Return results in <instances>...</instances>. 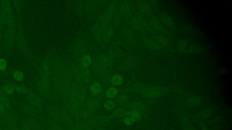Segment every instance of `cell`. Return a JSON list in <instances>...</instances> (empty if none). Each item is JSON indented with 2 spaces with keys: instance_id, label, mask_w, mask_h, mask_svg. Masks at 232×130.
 Returning <instances> with one entry per match:
<instances>
[{
  "instance_id": "obj_3",
  "label": "cell",
  "mask_w": 232,
  "mask_h": 130,
  "mask_svg": "<svg viewBox=\"0 0 232 130\" xmlns=\"http://www.w3.org/2000/svg\"><path fill=\"white\" fill-rule=\"evenodd\" d=\"M17 45L20 50L26 55H28V48L27 46L26 39L21 29H18L17 33Z\"/></svg>"
},
{
  "instance_id": "obj_18",
  "label": "cell",
  "mask_w": 232,
  "mask_h": 130,
  "mask_svg": "<svg viewBox=\"0 0 232 130\" xmlns=\"http://www.w3.org/2000/svg\"><path fill=\"white\" fill-rule=\"evenodd\" d=\"M118 90L116 88H110L108 89L106 92V95L108 98H113L117 96Z\"/></svg>"
},
{
  "instance_id": "obj_30",
  "label": "cell",
  "mask_w": 232,
  "mask_h": 130,
  "mask_svg": "<svg viewBox=\"0 0 232 130\" xmlns=\"http://www.w3.org/2000/svg\"><path fill=\"white\" fill-rule=\"evenodd\" d=\"M124 124L127 126L132 125L135 122L134 120L132 119L131 118L129 117H126L124 119Z\"/></svg>"
},
{
  "instance_id": "obj_4",
  "label": "cell",
  "mask_w": 232,
  "mask_h": 130,
  "mask_svg": "<svg viewBox=\"0 0 232 130\" xmlns=\"http://www.w3.org/2000/svg\"><path fill=\"white\" fill-rule=\"evenodd\" d=\"M132 27L137 30L143 31L147 29L149 25L146 22L144 19L140 16H137L133 18L131 21Z\"/></svg>"
},
{
  "instance_id": "obj_2",
  "label": "cell",
  "mask_w": 232,
  "mask_h": 130,
  "mask_svg": "<svg viewBox=\"0 0 232 130\" xmlns=\"http://www.w3.org/2000/svg\"><path fill=\"white\" fill-rule=\"evenodd\" d=\"M143 95L148 98H155L163 95V91L161 89L156 87H146L142 91Z\"/></svg>"
},
{
  "instance_id": "obj_21",
  "label": "cell",
  "mask_w": 232,
  "mask_h": 130,
  "mask_svg": "<svg viewBox=\"0 0 232 130\" xmlns=\"http://www.w3.org/2000/svg\"><path fill=\"white\" fill-rule=\"evenodd\" d=\"M10 85L12 87L14 90H15L21 93H27L29 92L28 89L26 87H25V86H24L18 85H14V84Z\"/></svg>"
},
{
  "instance_id": "obj_24",
  "label": "cell",
  "mask_w": 232,
  "mask_h": 130,
  "mask_svg": "<svg viewBox=\"0 0 232 130\" xmlns=\"http://www.w3.org/2000/svg\"><path fill=\"white\" fill-rule=\"evenodd\" d=\"M13 77L17 81H22L24 78V74L23 72L20 70H16L14 73Z\"/></svg>"
},
{
  "instance_id": "obj_5",
  "label": "cell",
  "mask_w": 232,
  "mask_h": 130,
  "mask_svg": "<svg viewBox=\"0 0 232 130\" xmlns=\"http://www.w3.org/2000/svg\"><path fill=\"white\" fill-rule=\"evenodd\" d=\"M160 20L163 24L169 29L176 28V24L173 18L170 14L165 11H162L160 14Z\"/></svg>"
},
{
  "instance_id": "obj_22",
  "label": "cell",
  "mask_w": 232,
  "mask_h": 130,
  "mask_svg": "<svg viewBox=\"0 0 232 130\" xmlns=\"http://www.w3.org/2000/svg\"><path fill=\"white\" fill-rule=\"evenodd\" d=\"M102 90L101 85L98 83H94L90 87V90L91 92L94 95H96L99 93Z\"/></svg>"
},
{
  "instance_id": "obj_6",
  "label": "cell",
  "mask_w": 232,
  "mask_h": 130,
  "mask_svg": "<svg viewBox=\"0 0 232 130\" xmlns=\"http://www.w3.org/2000/svg\"><path fill=\"white\" fill-rule=\"evenodd\" d=\"M148 25L149 27L157 32H161L164 29L163 25L160 20L155 17L150 18Z\"/></svg>"
},
{
  "instance_id": "obj_29",
  "label": "cell",
  "mask_w": 232,
  "mask_h": 130,
  "mask_svg": "<svg viewBox=\"0 0 232 130\" xmlns=\"http://www.w3.org/2000/svg\"><path fill=\"white\" fill-rule=\"evenodd\" d=\"M7 68V62L3 58H0V70H5Z\"/></svg>"
},
{
  "instance_id": "obj_20",
  "label": "cell",
  "mask_w": 232,
  "mask_h": 130,
  "mask_svg": "<svg viewBox=\"0 0 232 130\" xmlns=\"http://www.w3.org/2000/svg\"><path fill=\"white\" fill-rule=\"evenodd\" d=\"M124 38L128 41H132L134 39V34L131 30L126 29L122 32Z\"/></svg>"
},
{
  "instance_id": "obj_32",
  "label": "cell",
  "mask_w": 232,
  "mask_h": 130,
  "mask_svg": "<svg viewBox=\"0 0 232 130\" xmlns=\"http://www.w3.org/2000/svg\"><path fill=\"white\" fill-rule=\"evenodd\" d=\"M5 110H6V108L2 104H0V113H3L5 112Z\"/></svg>"
},
{
  "instance_id": "obj_28",
  "label": "cell",
  "mask_w": 232,
  "mask_h": 130,
  "mask_svg": "<svg viewBox=\"0 0 232 130\" xmlns=\"http://www.w3.org/2000/svg\"><path fill=\"white\" fill-rule=\"evenodd\" d=\"M117 102L119 103H125L127 102V101L129 100V98L128 97L126 96H120L117 98Z\"/></svg>"
},
{
  "instance_id": "obj_10",
  "label": "cell",
  "mask_w": 232,
  "mask_h": 130,
  "mask_svg": "<svg viewBox=\"0 0 232 130\" xmlns=\"http://www.w3.org/2000/svg\"><path fill=\"white\" fill-rule=\"evenodd\" d=\"M121 11L124 17H128L131 14L132 11V7L130 3L125 2L121 5Z\"/></svg>"
},
{
  "instance_id": "obj_16",
  "label": "cell",
  "mask_w": 232,
  "mask_h": 130,
  "mask_svg": "<svg viewBox=\"0 0 232 130\" xmlns=\"http://www.w3.org/2000/svg\"><path fill=\"white\" fill-rule=\"evenodd\" d=\"M188 46V41L186 39H182L177 43V48L182 52L186 51Z\"/></svg>"
},
{
  "instance_id": "obj_17",
  "label": "cell",
  "mask_w": 232,
  "mask_h": 130,
  "mask_svg": "<svg viewBox=\"0 0 232 130\" xmlns=\"http://www.w3.org/2000/svg\"><path fill=\"white\" fill-rule=\"evenodd\" d=\"M128 115H129V117H130L132 119L134 120L135 122L140 120L141 117H142V116H141L142 114H141V112L135 111V110L130 111V112H129Z\"/></svg>"
},
{
  "instance_id": "obj_23",
  "label": "cell",
  "mask_w": 232,
  "mask_h": 130,
  "mask_svg": "<svg viewBox=\"0 0 232 130\" xmlns=\"http://www.w3.org/2000/svg\"><path fill=\"white\" fill-rule=\"evenodd\" d=\"M1 89H2V91L4 93H6V94H8V95L12 94L14 92V90L12 88V87L10 85H5L1 87Z\"/></svg>"
},
{
  "instance_id": "obj_25",
  "label": "cell",
  "mask_w": 232,
  "mask_h": 130,
  "mask_svg": "<svg viewBox=\"0 0 232 130\" xmlns=\"http://www.w3.org/2000/svg\"><path fill=\"white\" fill-rule=\"evenodd\" d=\"M91 63V59L90 56L86 55L82 59V64L84 67H87L90 66Z\"/></svg>"
},
{
  "instance_id": "obj_7",
  "label": "cell",
  "mask_w": 232,
  "mask_h": 130,
  "mask_svg": "<svg viewBox=\"0 0 232 130\" xmlns=\"http://www.w3.org/2000/svg\"><path fill=\"white\" fill-rule=\"evenodd\" d=\"M144 45L147 48L154 50L159 51L161 48V46L156 41L150 38H145L143 39Z\"/></svg>"
},
{
  "instance_id": "obj_19",
  "label": "cell",
  "mask_w": 232,
  "mask_h": 130,
  "mask_svg": "<svg viewBox=\"0 0 232 130\" xmlns=\"http://www.w3.org/2000/svg\"><path fill=\"white\" fill-rule=\"evenodd\" d=\"M112 84L115 85H121L123 82V78L119 75H116L113 76L111 80Z\"/></svg>"
},
{
  "instance_id": "obj_1",
  "label": "cell",
  "mask_w": 232,
  "mask_h": 130,
  "mask_svg": "<svg viewBox=\"0 0 232 130\" xmlns=\"http://www.w3.org/2000/svg\"><path fill=\"white\" fill-rule=\"evenodd\" d=\"M15 25L8 26L4 37V45L7 49H10L13 45L15 36Z\"/></svg>"
},
{
  "instance_id": "obj_13",
  "label": "cell",
  "mask_w": 232,
  "mask_h": 130,
  "mask_svg": "<svg viewBox=\"0 0 232 130\" xmlns=\"http://www.w3.org/2000/svg\"><path fill=\"white\" fill-rule=\"evenodd\" d=\"M0 104H2L6 108H9L10 106L9 98L3 92H0Z\"/></svg>"
},
{
  "instance_id": "obj_26",
  "label": "cell",
  "mask_w": 232,
  "mask_h": 130,
  "mask_svg": "<svg viewBox=\"0 0 232 130\" xmlns=\"http://www.w3.org/2000/svg\"><path fill=\"white\" fill-rule=\"evenodd\" d=\"M125 111L124 109H121V108H118L113 111V115L115 117L121 118V117H123L125 114Z\"/></svg>"
},
{
  "instance_id": "obj_12",
  "label": "cell",
  "mask_w": 232,
  "mask_h": 130,
  "mask_svg": "<svg viewBox=\"0 0 232 130\" xmlns=\"http://www.w3.org/2000/svg\"><path fill=\"white\" fill-rule=\"evenodd\" d=\"M187 102L190 106L192 107H196L200 105L202 102V100L199 97L193 96L188 98Z\"/></svg>"
},
{
  "instance_id": "obj_27",
  "label": "cell",
  "mask_w": 232,
  "mask_h": 130,
  "mask_svg": "<svg viewBox=\"0 0 232 130\" xmlns=\"http://www.w3.org/2000/svg\"><path fill=\"white\" fill-rule=\"evenodd\" d=\"M104 106L106 109L110 110V109H113L115 105L113 101H111V100H108L105 102L104 104Z\"/></svg>"
},
{
  "instance_id": "obj_11",
  "label": "cell",
  "mask_w": 232,
  "mask_h": 130,
  "mask_svg": "<svg viewBox=\"0 0 232 130\" xmlns=\"http://www.w3.org/2000/svg\"><path fill=\"white\" fill-rule=\"evenodd\" d=\"M28 98L30 102L34 106H38L40 105V100L37 96L33 92H30L28 95Z\"/></svg>"
},
{
  "instance_id": "obj_14",
  "label": "cell",
  "mask_w": 232,
  "mask_h": 130,
  "mask_svg": "<svg viewBox=\"0 0 232 130\" xmlns=\"http://www.w3.org/2000/svg\"><path fill=\"white\" fill-rule=\"evenodd\" d=\"M201 49L202 48L199 45L197 44H192L189 45L186 51L190 54H195L200 52L201 51Z\"/></svg>"
},
{
  "instance_id": "obj_8",
  "label": "cell",
  "mask_w": 232,
  "mask_h": 130,
  "mask_svg": "<svg viewBox=\"0 0 232 130\" xmlns=\"http://www.w3.org/2000/svg\"><path fill=\"white\" fill-rule=\"evenodd\" d=\"M137 8L141 13L148 14L151 11L152 7L147 1H142L137 5Z\"/></svg>"
},
{
  "instance_id": "obj_15",
  "label": "cell",
  "mask_w": 232,
  "mask_h": 130,
  "mask_svg": "<svg viewBox=\"0 0 232 130\" xmlns=\"http://www.w3.org/2000/svg\"><path fill=\"white\" fill-rule=\"evenodd\" d=\"M6 17H7V14H6V12L2 8H0V29H1L0 34H1V36L2 29L6 24Z\"/></svg>"
},
{
  "instance_id": "obj_31",
  "label": "cell",
  "mask_w": 232,
  "mask_h": 130,
  "mask_svg": "<svg viewBox=\"0 0 232 130\" xmlns=\"http://www.w3.org/2000/svg\"><path fill=\"white\" fill-rule=\"evenodd\" d=\"M13 2H14V4L15 5L17 11L18 12H20V10H21V8H22V1H13Z\"/></svg>"
},
{
  "instance_id": "obj_9",
  "label": "cell",
  "mask_w": 232,
  "mask_h": 130,
  "mask_svg": "<svg viewBox=\"0 0 232 130\" xmlns=\"http://www.w3.org/2000/svg\"><path fill=\"white\" fill-rule=\"evenodd\" d=\"M155 40L160 45L167 46L169 45V41L168 39L165 36L161 34H156L154 36Z\"/></svg>"
}]
</instances>
